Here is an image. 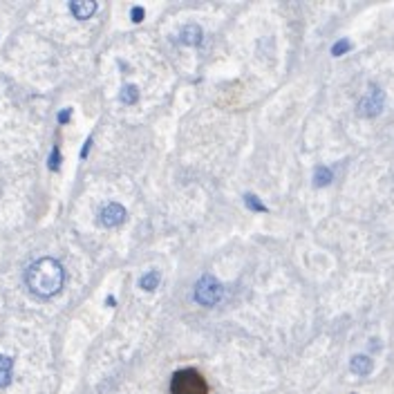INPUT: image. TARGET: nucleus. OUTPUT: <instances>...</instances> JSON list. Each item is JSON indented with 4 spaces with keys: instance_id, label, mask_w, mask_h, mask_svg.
<instances>
[{
    "instance_id": "f3484780",
    "label": "nucleus",
    "mask_w": 394,
    "mask_h": 394,
    "mask_svg": "<svg viewBox=\"0 0 394 394\" xmlns=\"http://www.w3.org/2000/svg\"><path fill=\"white\" fill-rule=\"evenodd\" d=\"M69 117H72V108H65L63 112H58V123H67Z\"/></svg>"
},
{
    "instance_id": "7ed1b4c3",
    "label": "nucleus",
    "mask_w": 394,
    "mask_h": 394,
    "mask_svg": "<svg viewBox=\"0 0 394 394\" xmlns=\"http://www.w3.org/2000/svg\"><path fill=\"white\" fill-rule=\"evenodd\" d=\"M222 296H224V287H222V282H220L215 276L206 273V276H202L197 280V284H195V300L199 302V305L213 307V305H218V302L222 300Z\"/></svg>"
},
{
    "instance_id": "6e6552de",
    "label": "nucleus",
    "mask_w": 394,
    "mask_h": 394,
    "mask_svg": "<svg viewBox=\"0 0 394 394\" xmlns=\"http://www.w3.org/2000/svg\"><path fill=\"white\" fill-rule=\"evenodd\" d=\"M372 368H374V363H372L370 356H363V354H356L352 361H349V370L354 372V374L359 376H368Z\"/></svg>"
},
{
    "instance_id": "ddd939ff",
    "label": "nucleus",
    "mask_w": 394,
    "mask_h": 394,
    "mask_svg": "<svg viewBox=\"0 0 394 394\" xmlns=\"http://www.w3.org/2000/svg\"><path fill=\"white\" fill-rule=\"evenodd\" d=\"M244 204L251 210H258V213H267V206H264V204L260 202V197H256V195H244Z\"/></svg>"
},
{
    "instance_id": "20e7f679",
    "label": "nucleus",
    "mask_w": 394,
    "mask_h": 394,
    "mask_svg": "<svg viewBox=\"0 0 394 394\" xmlns=\"http://www.w3.org/2000/svg\"><path fill=\"white\" fill-rule=\"evenodd\" d=\"M383 105H385V94H383V90L376 88V85H370V90L365 92V96L359 101V115L372 119V117L381 115Z\"/></svg>"
},
{
    "instance_id": "f257e3e1",
    "label": "nucleus",
    "mask_w": 394,
    "mask_h": 394,
    "mask_svg": "<svg viewBox=\"0 0 394 394\" xmlns=\"http://www.w3.org/2000/svg\"><path fill=\"white\" fill-rule=\"evenodd\" d=\"M65 282V269L54 258H41L31 262L25 271V284L39 298H52L63 289Z\"/></svg>"
},
{
    "instance_id": "2eb2a0df",
    "label": "nucleus",
    "mask_w": 394,
    "mask_h": 394,
    "mask_svg": "<svg viewBox=\"0 0 394 394\" xmlns=\"http://www.w3.org/2000/svg\"><path fill=\"white\" fill-rule=\"evenodd\" d=\"M58 168H61V153H58V148H54L50 155V170H58Z\"/></svg>"
},
{
    "instance_id": "f03ea898",
    "label": "nucleus",
    "mask_w": 394,
    "mask_h": 394,
    "mask_svg": "<svg viewBox=\"0 0 394 394\" xmlns=\"http://www.w3.org/2000/svg\"><path fill=\"white\" fill-rule=\"evenodd\" d=\"M206 381L197 370H180L170 381V394H206Z\"/></svg>"
},
{
    "instance_id": "f8f14e48",
    "label": "nucleus",
    "mask_w": 394,
    "mask_h": 394,
    "mask_svg": "<svg viewBox=\"0 0 394 394\" xmlns=\"http://www.w3.org/2000/svg\"><path fill=\"white\" fill-rule=\"evenodd\" d=\"M121 101L128 105H134L139 101V88L137 85H123L121 90Z\"/></svg>"
},
{
    "instance_id": "423d86ee",
    "label": "nucleus",
    "mask_w": 394,
    "mask_h": 394,
    "mask_svg": "<svg viewBox=\"0 0 394 394\" xmlns=\"http://www.w3.org/2000/svg\"><path fill=\"white\" fill-rule=\"evenodd\" d=\"M96 7H99V5H96L94 0H72V3H69V12H72V16L79 20H88L90 16H94Z\"/></svg>"
},
{
    "instance_id": "4468645a",
    "label": "nucleus",
    "mask_w": 394,
    "mask_h": 394,
    "mask_svg": "<svg viewBox=\"0 0 394 394\" xmlns=\"http://www.w3.org/2000/svg\"><path fill=\"white\" fill-rule=\"evenodd\" d=\"M349 50H352V43H349L347 39H341L336 45L332 47V54H334V56H343V54L349 52Z\"/></svg>"
},
{
    "instance_id": "9b49d317",
    "label": "nucleus",
    "mask_w": 394,
    "mask_h": 394,
    "mask_svg": "<svg viewBox=\"0 0 394 394\" xmlns=\"http://www.w3.org/2000/svg\"><path fill=\"white\" fill-rule=\"evenodd\" d=\"M159 271H148V273H144L141 280H139V287H141L144 291H155L157 289V284H159Z\"/></svg>"
},
{
    "instance_id": "0eeeda50",
    "label": "nucleus",
    "mask_w": 394,
    "mask_h": 394,
    "mask_svg": "<svg viewBox=\"0 0 394 394\" xmlns=\"http://www.w3.org/2000/svg\"><path fill=\"white\" fill-rule=\"evenodd\" d=\"M202 39H204V31H202V27H199V25H193V23L184 25V27H182V31H180V41L184 43V45H188V47L199 45Z\"/></svg>"
},
{
    "instance_id": "9d476101",
    "label": "nucleus",
    "mask_w": 394,
    "mask_h": 394,
    "mask_svg": "<svg viewBox=\"0 0 394 394\" xmlns=\"http://www.w3.org/2000/svg\"><path fill=\"white\" fill-rule=\"evenodd\" d=\"M332 180H334V175H332V170H329L327 166H318V168L314 170V186L323 188V186L332 184Z\"/></svg>"
},
{
    "instance_id": "39448f33",
    "label": "nucleus",
    "mask_w": 394,
    "mask_h": 394,
    "mask_svg": "<svg viewBox=\"0 0 394 394\" xmlns=\"http://www.w3.org/2000/svg\"><path fill=\"white\" fill-rule=\"evenodd\" d=\"M126 208L121 206V204L112 202V204H105L103 208H101L99 213V224L105 226V229H115V226H121L126 222Z\"/></svg>"
},
{
    "instance_id": "1a4fd4ad",
    "label": "nucleus",
    "mask_w": 394,
    "mask_h": 394,
    "mask_svg": "<svg viewBox=\"0 0 394 394\" xmlns=\"http://www.w3.org/2000/svg\"><path fill=\"white\" fill-rule=\"evenodd\" d=\"M12 370H14V361L9 356L0 354V387H7L12 381Z\"/></svg>"
},
{
    "instance_id": "dca6fc26",
    "label": "nucleus",
    "mask_w": 394,
    "mask_h": 394,
    "mask_svg": "<svg viewBox=\"0 0 394 394\" xmlns=\"http://www.w3.org/2000/svg\"><path fill=\"white\" fill-rule=\"evenodd\" d=\"M130 18H132V23H141L144 20V7H132Z\"/></svg>"
}]
</instances>
